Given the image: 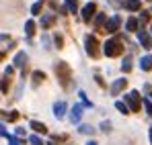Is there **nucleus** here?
<instances>
[{"instance_id": "nucleus-9", "label": "nucleus", "mask_w": 152, "mask_h": 145, "mask_svg": "<svg viewBox=\"0 0 152 145\" xmlns=\"http://www.w3.org/2000/svg\"><path fill=\"white\" fill-rule=\"evenodd\" d=\"M27 61H29V57H27L25 51H19L17 55H15V63H12V68H19V70H25Z\"/></svg>"}, {"instance_id": "nucleus-35", "label": "nucleus", "mask_w": 152, "mask_h": 145, "mask_svg": "<svg viewBox=\"0 0 152 145\" xmlns=\"http://www.w3.org/2000/svg\"><path fill=\"white\" fill-rule=\"evenodd\" d=\"M148 133H150V145H152V127L148 129Z\"/></svg>"}, {"instance_id": "nucleus-2", "label": "nucleus", "mask_w": 152, "mask_h": 145, "mask_svg": "<svg viewBox=\"0 0 152 145\" xmlns=\"http://www.w3.org/2000/svg\"><path fill=\"white\" fill-rule=\"evenodd\" d=\"M84 47H86V53L93 57V59H97L99 55H101V47H99V39L95 37V35H86L84 37Z\"/></svg>"}, {"instance_id": "nucleus-27", "label": "nucleus", "mask_w": 152, "mask_h": 145, "mask_svg": "<svg viewBox=\"0 0 152 145\" xmlns=\"http://www.w3.org/2000/svg\"><path fill=\"white\" fill-rule=\"evenodd\" d=\"M78 96H80V100H82V104H84V106H88V108H91V106H93V102H91V100H88V98H86V94H84V92H80V94H78Z\"/></svg>"}, {"instance_id": "nucleus-15", "label": "nucleus", "mask_w": 152, "mask_h": 145, "mask_svg": "<svg viewBox=\"0 0 152 145\" xmlns=\"http://www.w3.org/2000/svg\"><path fill=\"white\" fill-rule=\"evenodd\" d=\"M64 8H68L70 14L78 12V0H64Z\"/></svg>"}, {"instance_id": "nucleus-38", "label": "nucleus", "mask_w": 152, "mask_h": 145, "mask_svg": "<svg viewBox=\"0 0 152 145\" xmlns=\"http://www.w3.org/2000/svg\"><path fill=\"white\" fill-rule=\"evenodd\" d=\"M48 145H56V143H48Z\"/></svg>"}, {"instance_id": "nucleus-32", "label": "nucleus", "mask_w": 152, "mask_h": 145, "mask_svg": "<svg viewBox=\"0 0 152 145\" xmlns=\"http://www.w3.org/2000/svg\"><path fill=\"white\" fill-rule=\"evenodd\" d=\"M8 143H10V145H19V139L12 137V135H8Z\"/></svg>"}, {"instance_id": "nucleus-33", "label": "nucleus", "mask_w": 152, "mask_h": 145, "mask_svg": "<svg viewBox=\"0 0 152 145\" xmlns=\"http://www.w3.org/2000/svg\"><path fill=\"white\" fill-rule=\"evenodd\" d=\"M0 137H8V131L4 129V125H0Z\"/></svg>"}, {"instance_id": "nucleus-4", "label": "nucleus", "mask_w": 152, "mask_h": 145, "mask_svg": "<svg viewBox=\"0 0 152 145\" xmlns=\"http://www.w3.org/2000/svg\"><path fill=\"white\" fill-rule=\"evenodd\" d=\"M56 74H58L62 86H68V84H70V68H68L64 61H58V63H56Z\"/></svg>"}, {"instance_id": "nucleus-18", "label": "nucleus", "mask_w": 152, "mask_h": 145, "mask_svg": "<svg viewBox=\"0 0 152 145\" xmlns=\"http://www.w3.org/2000/svg\"><path fill=\"white\" fill-rule=\"evenodd\" d=\"M78 133H82V135H93V133H95V127L82 123V125H78Z\"/></svg>"}, {"instance_id": "nucleus-3", "label": "nucleus", "mask_w": 152, "mask_h": 145, "mask_svg": "<svg viewBox=\"0 0 152 145\" xmlns=\"http://www.w3.org/2000/svg\"><path fill=\"white\" fill-rule=\"evenodd\" d=\"M126 106L129 108V113H138L140 106H142V100H140V92L138 90H132L126 94Z\"/></svg>"}, {"instance_id": "nucleus-22", "label": "nucleus", "mask_w": 152, "mask_h": 145, "mask_svg": "<svg viewBox=\"0 0 152 145\" xmlns=\"http://www.w3.org/2000/svg\"><path fill=\"white\" fill-rule=\"evenodd\" d=\"M35 29H37V25H35V21H33V19H31V21H27V23H25V33L29 35V37H31V35L35 33Z\"/></svg>"}, {"instance_id": "nucleus-19", "label": "nucleus", "mask_w": 152, "mask_h": 145, "mask_svg": "<svg viewBox=\"0 0 152 145\" xmlns=\"http://www.w3.org/2000/svg\"><path fill=\"white\" fill-rule=\"evenodd\" d=\"M124 6H126L127 10L136 12V10H140V0H126V2H124Z\"/></svg>"}, {"instance_id": "nucleus-17", "label": "nucleus", "mask_w": 152, "mask_h": 145, "mask_svg": "<svg viewBox=\"0 0 152 145\" xmlns=\"http://www.w3.org/2000/svg\"><path fill=\"white\" fill-rule=\"evenodd\" d=\"M8 88H10V76H6V74H4V78L0 80V92H2V94H6V92H8Z\"/></svg>"}, {"instance_id": "nucleus-14", "label": "nucleus", "mask_w": 152, "mask_h": 145, "mask_svg": "<svg viewBox=\"0 0 152 145\" xmlns=\"http://www.w3.org/2000/svg\"><path fill=\"white\" fill-rule=\"evenodd\" d=\"M31 129H33L35 133H39V135H41V133H48V127H45L43 123L41 121H33V119H31Z\"/></svg>"}, {"instance_id": "nucleus-16", "label": "nucleus", "mask_w": 152, "mask_h": 145, "mask_svg": "<svg viewBox=\"0 0 152 145\" xmlns=\"http://www.w3.org/2000/svg\"><path fill=\"white\" fill-rule=\"evenodd\" d=\"M126 29L127 31H138V29H140V21H138L136 17H129L127 23H126Z\"/></svg>"}, {"instance_id": "nucleus-24", "label": "nucleus", "mask_w": 152, "mask_h": 145, "mask_svg": "<svg viewBox=\"0 0 152 145\" xmlns=\"http://www.w3.org/2000/svg\"><path fill=\"white\" fill-rule=\"evenodd\" d=\"M115 108H117L121 115H129V108L126 106V102H121V100H117V102H115Z\"/></svg>"}, {"instance_id": "nucleus-1", "label": "nucleus", "mask_w": 152, "mask_h": 145, "mask_svg": "<svg viewBox=\"0 0 152 145\" xmlns=\"http://www.w3.org/2000/svg\"><path fill=\"white\" fill-rule=\"evenodd\" d=\"M103 53H105L107 57H117V55H121V53H124V43H121V39H119V37L107 39L105 45H103Z\"/></svg>"}, {"instance_id": "nucleus-20", "label": "nucleus", "mask_w": 152, "mask_h": 145, "mask_svg": "<svg viewBox=\"0 0 152 145\" xmlns=\"http://www.w3.org/2000/svg\"><path fill=\"white\" fill-rule=\"evenodd\" d=\"M53 23H56V17H53V14H45V17L41 19V27H43V29H50Z\"/></svg>"}, {"instance_id": "nucleus-5", "label": "nucleus", "mask_w": 152, "mask_h": 145, "mask_svg": "<svg viewBox=\"0 0 152 145\" xmlns=\"http://www.w3.org/2000/svg\"><path fill=\"white\" fill-rule=\"evenodd\" d=\"M119 27H121V17H119V14H113L111 19H107V21H105L103 31H105V33H115Z\"/></svg>"}, {"instance_id": "nucleus-12", "label": "nucleus", "mask_w": 152, "mask_h": 145, "mask_svg": "<svg viewBox=\"0 0 152 145\" xmlns=\"http://www.w3.org/2000/svg\"><path fill=\"white\" fill-rule=\"evenodd\" d=\"M0 119H2V121L12 123V121L19 119V113H17V110H0Z\"/></svg>"}, {"instance_id": "nucleus-10", "label": "nucleus", "mask_w": 152, "mask_h": 145, "mask_svg": "<svg viewBox=\"0 0 152 145\" xmlns=\"http://www.w3.org/2000/svg\"><path fill=\"white\" fill-rule=\"evenodd\" d=\"M66 102L64 100H58V102H53V115H56V119H64L66 117Z\"/></svg>"}, {"instance_id": "nucleus-7", "label": "nucleus", "mask_w": 152, "mask_h": 145, "mask_svg": "<svg viewBox=\"0 0 152 145\" xmlns=\"http://www.w3.org/2000/svg\"><path fill=\"white\" fill-rule=\"evenodd\" d=\"M126 86H127V80H126V78H117V80L111 84V94H113V96L121 94V92L126 90Z\"/></svg>"}, {"instance_id": "nucleus-8", "label": "nucleus", "mask_w": 152, "mask_h": 145, "mask_svg": "<svg viewBox=\"0 0 152 145\" xmlns=\"http://www.w3.org/2000/svg\"><path fill=\"white\" fill-rule=\"evenodd\" d=\"M136 33H138V39H140V43H142V47L150 49V47H152V37H150V33H146L144 29H138Z\"/></svg>"}, {"instance_id": "nucleus-28", "label": "nucleus", "mask_w": 152, "mask_h": 145, "mask_svg": "<svg viewBox=\"0 0 152 145\" xmlns=\"http://www.w3.org/2000/svg\"><path fill=\"white\" fill-rule=\"evenodd\" d=\"M29 143L31 145H43V141H41L37 135H31V137H29Z\"/></svg>"}, {"instance_id": "nucleus-30", "label": "nucleus", "mask_w": 152, "mask_h": 145, "mask_svg": "<svg viewBox=\"0 0 152 145\" xmlns=\"http://www.w3.org/2000/svg\"><path fill=\"white\" fill-rule=\"evenodd\" d=\"M53 41H56V47H58V49L64 47V39H62V35H56V37H53Z\"/></svg>"}, {"instance_id": "nucleus-29", "label": "nucleus", "mask_w": 152, "mask_h": 145, "mask_svg": "<svg viewBox=\"0 0 152 145\" xmlns=\"http://www.w3.org/2000/svg\"><path fill=\"white\" fill-rule=\"evenodd\" d=\"M144 108H146V115H148V117H152V102L148 100V98L144 100Z\"/></svg>"}, {"instance_id": "nucleus-11", "label": "nucleus", "mask_w": 152, "mask_h": 145, "mask_svg": "<svg viewBox=\"0 0 152 145\" xmlns=\"http://www.w3.org/2000/svg\"><path fill=\"white\" fill-rule=\"evenodd\" d=\"M82 113H84L82 104H74V106H72V110H70V121H72V123H80Z\"/></svg>"}, {"instance_id": "nucleus-34", "label": "nucleus", "mask_w": 152, "mask_h": 145, "mask_svg": "<svg viewBox=\"0 0 152 145\" xmlns=\"http://www.w3.org/2000/svg\"><path fill=\"white\" fill-rule=\"evenodd\" d=\"M17 135H21V137H23V135H25V129H23V127H17Z\"/></svg>"}, {"instance_id": "nucleus-25", "label": "nucleus", "mask_w": 152, "mask_h": 145, "mask_svg": "<svg viewBox=\"0 0 152 145\" xmlns=\"http://www.w3.org/2000/svg\"><path fill=\"white\" fill-rule=\"evenodd\" d=\"M41 8H43V0H37V2L31 6V14H39V12H41Z\"/></svg>"}, {"instance_id": "nucleus-23", "label": "nucleus", "mask_w": 152, "mask_h": 145, "mask_svg": "<svg viewBox=\"0 0 152 145\" xmlns=\"http://www.w3.org/2000/svg\"><path fill=\"white\" fill-rule=\"evenodd\" d=\"M129 70H132V55H126V57H124V63H121V72H129Z\"/></svg>"}, {"instance_id": "nucleus-26", "label": "nucleus", "mask_w": 152, "mask_h": 145, "mask_svg": "<svg viewBox=\"0 0 152 145\" xmlns=\"http://www.w3.org/2000/svg\"><path fill=\"white\" fill-rule=\"evenodd\" d=\"M105 21H107V19H105V12H99V14L95 17V27H97V29H99V27H103V25H105Z\"/></svg>"}, {"instance_id": "nucleus-13", "label": "nucleus", "mask_w": 152, "mask_h": 145, "mask_svg": "<svg viewBox=\"0 0 152 145\" xmlns=\"http://www.w3.org/2000/svg\"><path fill=\"white\" fill-rule=\"evenodd\" d=\"M140 68H142L144 72L152 70V55H150V53H148V55H142V57H140Z\"/></svg>"}, {"instance_id": "nucleus-6", "label": "nucleus", "mask_w": 152, "mask_h": 145, "mask_svg": "<svg viewBox=\"0 0 152 145\" xmlns=\"http://www.w3.org/2000/svg\"><path fill=\"white\" fill-rule=\"evenodd\" d=\"M93 14H97V4H95V2L84 4V8H82V21L88 23V21L93 19Z\"/></svg>"}, {"instance_id": "nucleus-37", "label": "nucleus", "mask_w": 152, "mask_h": 145, "mask_svg": "<svg viewBox=\"0 0 152 145\" xmlns=\"http://www.w3.org/2000/svg\"><path fill=\"white\" fill-rule=\"evenodd\" d=\"M150 33H152V25H150Z\"/></svg>"}, {"instance_id": "nucleus-31", "label": "nucleus", "mask_w": 152, "mask_h": 145, "mask_svg": "<svg viewBox=\"0 0 152 145\" xmlns=\"http://www.w3.org/2000/svg\"><path fill=\"white\" fill-rule=\"evenodd\" d=\"M101 129L105 131V133H109V131H111V123H109V121H103L101 123Z\"/></svg>"}, {"instance_id": "nucleus-21", "label": "nucleus", "mask_w": 152, "mask_h": 145, "mask_svg": "<svg viewBox=\"0 0 152 145\" xmlns=\"http://www.w3.org/2000/svg\"><path fill=\"white\" fill-rule=\"evenodd\" d=\"M43 80H45V74H43V72H39V70L33 72V86H39Z\"/></svg>"}, {"instance_id": "nucleus-36", "label": "nucleus", "mask_w": 152, "mask_h": 145, "mask_svg": "<svg viewBox=\"0 0 152 145\" xmlns=\"http://www.w3.org/2000/svg\"><path fill=\"white\" fill-rule=\"evenodd\" d=\"M86 145H97V143H95V141H88V143H86Z\"/></svg>"}]
</instances>
